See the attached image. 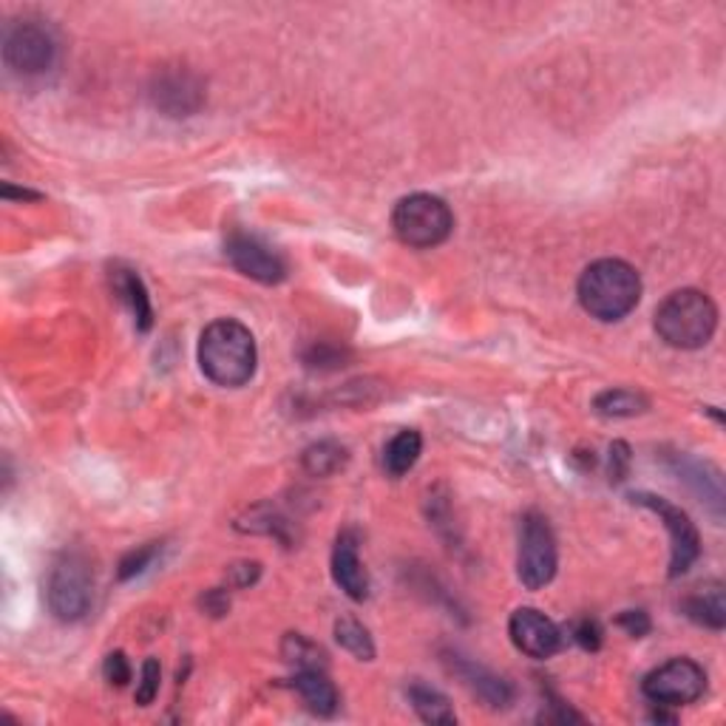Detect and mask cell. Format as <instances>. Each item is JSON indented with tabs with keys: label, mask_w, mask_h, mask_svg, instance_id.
<instances>
[{
	"label": "cell",
	"mask_w": 726,
	"mask_h": 726,
	"mask_svg": "<svg viewBox=\"0 0 726 726\" xmlns=\"http://www.w3.org/2000/svg\"><path fill=\"white\" fill-rule=\"evenodd\" d=\"M259 364L253 332L233 318H219L208 324L199 338V367L205 378L225 389H239L250 384Z\"/></svg>",
	"instance_id": "obj_1"
},
{
	"label": "cell",
	"mask_w": 726,
	"mask_h": 726,
	"mask_svg": "<svg viewBox=\"0 0 726 726\" xmlns=\"http://www.w3.org/2000/svg\"><path fill=\"white\" fill-rule=\"evenodd\" d=\"M579 304L596 321H621L636 310L642 298V278L636 267L621 259H599L581 272L579 278Z\"/></svg>",
	"instance_id": "obj_2"
},
{
	"label": "cell",
	"mask_w": 726,
	"mask_h": 726,
	"mask_svg": "<svg viewBox=\"0 0 726 726\" xmlns=\"http://www.w3.org/2000/svg\"><path fill=\"white\" fill-rule=\"evenodd\" d=\"M653 324L667 347L702 349L718 329V307L702 290H676L658 304Z\"/></svg>",
	"instance_id": "obj_3"
},
{
	"label": "cell",
	"mask_w": 726,
	"mask_h": 726,
	"mask_svg": "<svg viewBox=\"0 0 726 726\" xmlns=\"http://www.w3.org/2000/svg\"><path fill=\"white\" fill-rule=\"evenodd\" d=\"M46 601L54 619L80 621L95 601V574L89 559L77 550H66L54 559L46 579Z\"/></svg>",
	"instance_id": "obj_4"
},
{
	"label": "cell",
	"mask_w": 726,
	"mask_h": 726,
	"mask_svg": "<svg viewBox=\"0 0 726 726\" xmlns=\"http://www.w3.org/2000/svg\"><path fill=\"white\" fill-rule=\"evenodd\" d=\"M392 230L406 247L431 250L442 245L455 230V216L449 205L431 193H411L404 197L392 210Z\"/></svg>",
	"instance_id": "obj_5"
},
{
	"label": "cell",
	"mask_w": 726,
	"mask_h": 726,
	"mask_svg": "<svg viewBox=\"0 0 726 726\" xmlns=\"http://www.w3.org/2000/svg\"><path fill=\"white\" fill-rule=\"evenodd\" d=\"M559 568L556 537L545 514L528 511L519 525V556L517 576L528 590H539L550 585Z\"/></svg>",
	"instance_id": "obj_6"
},
{
	"label": "cell",
	"mask_w": 726,
	"mask_h": 726,
	"mask_svg": "<svg viewBox=\"0 0 726 726\" xmlns=\"http://www.w3.org/2000/svg\"><path fill=\"white\" fill-rule=\"evenodd\" d=\"M633 506H642L647 511L656 514L658 519L664 523L669 534V576L676 579V576L687 574L695 563H698V556H702V534L695 528L693 519L687 517V511H682L678 506H673L669 499L656 497L650 491H636L630 494Z\"/></svg>",
	"instance_id": "obj_7"
},
{
	"label": "cell",
	"mask_w": 726,
	"mask_h": 726,
	"mask_svg": "<svg viewBox=\"0 0 726 726\" xmlns=\"http://www.w3.org/2000/svg\"><path fill=\"white\" fill-rule=\"evenodd\" d=\"M707 689V673L693 658H669L667 664L647 673L642 682V693L647 702L662 704V707H687L695 704Z\"/></svg>",
	"instance_id": "obj_8"
},
{
	"label": "cell",
	"mask_w": 726,
	"mask_h": 726,
	"mask_svg": "<svg viewBox=\"0 0 726 726\" xmlns=\"http://www.w3.org/2000/svg\"><path fill=\"white\" fill-rule=\"evenodd\" d=\"M3 60L20 77H40L54 69L58 60V40L46 26L34 20H23L7 29L3 38Z\"/></svg>",
	"instance_id": "obj_9"
},
{
	"label": "cell",
	"mask_w": 726,
	"mask_h": 726,
	"mask_svg": "<svg viewBox=\"0 0 726 726\" xmlns=\"http://www.w3.org/2000/svg\"><path fill=\"white\" fill-rule=\"evenodd\" d=\"M148 97L165 117L182 120L199 115L205 106V82L188 69H162L153 74Z\"/></svg>",
	"instance_id": "obj_10"
},
{
	"label": "cell",
	"mask_w": 726,
	"mask_h": 726,
	"mask_svg": "<svg viewBox=\"0 0 726 726\" xmlns=\"http://www.w3.org/2000/svg\"><path fill=\"white\" fill-rule=\"evenodd\" d=\"M230 265L241 272V276L253 278L259 285H281L287 278L285 259L270 250L265 241H259L256 236L233 233L225 245Z\"/></svg>",
	"instance_id": "obj_11"
},
{
	"label": "cell",
	"mask_w": 726,
	"mask_h": 726,
	"mask_svg": "<svg viewBox=\"0 0 726 726\" xmlns=\"http://www.w3.org/2000/svg\"><path fill=\"white\" fill-rule=\"evenodd\" d=\"M508 636L514 647L530 658H550L563 650V630L537 607H519L511 613Z\"/></svg>",
	"instance_id": "obj_12"
},
{
	"label": "cell",
	"mask_w": 726,
	"mask_h": 726,
	"mask_svg": "<svg viewBox=\"0 0 726 726\" xmlns=\"http://www.w3.org/2000/svg\"><path fill=\"white\" fill-rule=\"evenodd\" d=\"M446 664H449V669L455 673L457 678H460L463 684H466L468 689H471L477 698H480L486 707L491 709H506L511 707L514 702V684L506 682L503 676H497V673H491L488 667H483V664L471 662V658L460 656V653H449L446 656Z\"/></svg>",
	"instance_id": "obj_13"
},
{
	"label": "cell",
	"mask_w": 726,
	"mask_h": 726,
	"mask_svg": "<svg viewBox=\"0 0 726 726\" xmlns=\"http://www.w3.org/2000/svg\"><path fill=\"white\" fill-rule=\"evenodd\" d=\"M673 471L678 474V480L687 483L689 491L695 497L702 499L704 506L713 511L715 519H724V503H726V491H724V477H720L718 468L707 460H698L693 455H673L669 460Z\"/></svg>",
	"instance_id": "obj_14"
},
{
	"label": "cell",
	"mask_w": 726,
	"mask_h": 726,
	"mask_svg": "<svg viewBox=\"0 0 726 726\" xmlns=\"http://www.w3.org/2000/svg\"><path fill=\"white\" fill-rule=\"evenodd\" d=\"M332 579L352 601H364L369 596V574L360 563L358 534L341 530L332 548Z\"/></svg>",
	"instance_id": "obj_15"
},
{
	"label": "cell",
	"mask_w": 726,
	"mask_h": 726,
	"mask_svg": "<svg viewBox=\"0 0 726 726\" xmlns=\"http://www.w3.org/2000/svg\"><path fill=\"white\" fill-rule=\"evenodd\" d=\"M111 287H115L120 301L126 304L128 312L133 316V324H137L139 332H148V329L153 327V307L146 281L133 270H128V267H115V272H111Z\"/></svg>",
	"instance_id": "obj_16"
},
{
	"label": "cell",
	"mask_w": 726,
	"mask_h": 726,
	"mask_svg": "<svg viewBox=\"0 0 726 726\" xmlns=\"http://www.w3.org/2000/svg\"><path fill=\"white\" fill-rule=\"evenodd\" d=\"M682 610L687 619L695 625L709 627V630H724L726 625V599L724 585L720 581H709L704 588H695L687 599L682 601Z\"/></svg>",
	"instance_id": "obj_17"
},
{
	"label": "cell",
	"mask_w": 726,
	"mask_h": 726,
	"mask_svg": "<svg viewBox=\"0 0 726 726\" xmlns=\"http://www.w3.org/2000/svg\"><path fill=\"white\" fill-rule=\"evenodd\" d=\"M292 687L298 689L301 702L316 715H324V718L335 715V709L341 704L338 689H335V684L329 682L324 669H298L296 678H292Z\"/></svg>",
	"instance_id": "obj_18"
},
{
	"label": "cell",
	"mask_w": 726,
	"mask_h": 726,
	"mask_svg": "<svg viewBox=\"0 0 726 726\" xmlns=\"http://www.w3.org/2000/svg\"><path fill=\"white\" fill-rule=\"evenodd\" d=\"M420 451H424V437L415 429H404L386 442L384 449V468L389 477H404L415 468V463L420 460Z\"/></svg>",
	"instance_id": "obj_19"
},
{
	"label": "cell",
	"mask_w": 726,
	"mask_h": 726,
	"mask_svg": "<svg viewBox=\"0 0 726 726\" xmlns=\"http://www.w3.org/2000/svg\"><path fill=\"white\" fill-rule=\"evenodd\" d=\"M409 702H411V709H415V713L420 715V720H426V724H435V726L457 724V715L455 709H451L449 698H446L440 689L429 687V684H420V682L411 684Z\"/></svg>",
	"instance_id": "obj_20"
},
{
	"label": "cell",
	"mask_w": 726,
	"mask_h": 726,
	"mask_svg": "<svg viewBox=\"0 0 726 726\" xmlns=\"http://www.w3.org/2000/svg\"><path fill=\"white\" fill-rule=\"evenodd\" d=\"M347 463H349L347 446H341V442L335 440L312 442V446H307L301 455V466L310 477H332V474L341 471Z\"/></svg>",
	"instance_id": "obj_21"
},
{
	"label": "cell",
	"mask_w": 726,
	"mask_h": 726,
	"mask_svg": "<svg viewBox=\"0 0 726 726\" xmlns=\"http://www.w3.org/2000/svg\"><path fill=\"white\" fill-rule=\"evenodd\" d=\"M594 409L601 417H636L650 409V400L636 389H607L596 395Z\"/></svg>",
	"instance_id": "obj_22"
},
{
	"label": "cell",
	"mask_w": 726,
	"mask_h": 726,
	"mask_svg": "<svg viewBox=\"0 0 726 726\" xmlns=\"http://www.w3.org/2000/svg\"><path fill=\"white\" fill-rule=\"evenodd\" d=\"M335 642L344 647L347 653H352L358 662H372L375 658V642L369 636V630L360 625L352 616H341L335 621Z\"/></svg>",
	"instance_id": "obj_23"
},
{
	"label": "cell",
	"mask_w": 726,
	"mask_h": 726,
	"mask_svg": "<svg viewBox=\"0 0 726 726\" xmlns=\"http://www.w3.org/2000/svg\"><path fill=\"white\" fill-rule=\"evenodd\" d=\"M236 528L250 530V534H267V537H276L278 543H290V523L270 506H256L253 511H247V517L239 519Z\"/></svg>",
	"instance_id": "obj_24"
},
{
	"label": "cell",
	"mask_w": 726,
	"mask_h": 726,
	"mask_svg": "<svg viewBox=\"0 0 726 726\" xmlns=\"http://www.w3.org/2000/svg\"><path fill=\"white\" fill-rule=\"evenodd\" d=\"M281 656L287 664L296 669H324L327 667V656L318 645H312L310 638L298 636V633H287L281 642Z\"/></svg>",
	"instance_id": "obj_25"
},
{
	"label": "cell",
	"mask_w": 726,
	"mask_h": 726,
	"mask_svg": "<svg viewBox=\"0 0 726 726\" xmlns=\"http://www.w3.org/2000/svg\"><path fill=\"white\" fill-rule=\"evenodd\" d=\"M349 349L338 347L329 341H316L301 352V364L312 372H335V369L347 367Z\"/></svg>",
	"instance_id": "obj_26"
},
{
	"label": "cell",
	"mask_w": 726,
	"mask_h": 726,
	"mask_svg": "<svg viewBox=\"0 0 726 726\" xmlns=\"http://www.w3.org/2000/svg\"><path fill=\"white\" fill-rule=\"evenodd\" d=\"M159 548H162L159 543H148V545H139V548L128 550V554L122 556L120 568H117V579L128 581V579H133V576L146 574V570L153 565V559H157Z\"/></svg>",
	"instance_id": "obj_27"
},
{
	"label": "cell",
	"mask_w": 726,
	"mask_h": 726,
	"mask_svg": "<svg viewBox=\"0 0 726 726\" xmlns=\"http://www.w3.org/2000/svg\"><path fill=\"white\" fill-rule=\"evenodd\" d=\"M159 682H162V667H159L157 658H146V664H142V673H139V684H137L139 707H148V704H153V698L159 695Z\"/></svg>",
	"instance_id": "obj_28"
},
{
	"label": "cell",
	"mask_w": 726,
	"mask_h": 726,
	"mask_svg": "<svg viewBox=\"0 0 726 726\" xmlns=\"http://www.w3.org/2000/svg\"><path fill=\"white\" fill-rule=\"evenodd\" d=\"M570 638H574L581 650L596 653L601 647V642H605V633H601L599 621L585 616V619H576L574 625H570Z\"/></svg>",
	"instance_id": "obj_29"
},
{
	"label": "cell",
	"mask_w": 726,
	"mask_h": 726,
	"mask_svg": "<svg viewBox=\"0 0 726 726\" xmlns=\"http://www.w3.org/2000/svg\"><path fill=\"white\" fill-rule=\"evenodd\" d=\"M102 676L111 687H126L131 682V664H128L126 653H108L106 664H102Z\"/></svg>",
	"instance_id": "obj_30"
},
{
	"label": "cell",
	"mask_w": 726,
	"mask_h": 726,
	"mask_svg": "<svg viewBox=\"0 0 726 726\" xmlns=\"http://www.w3.org/2000/svg\"><path fill=\"white\" fill-rule=\"evenodd\" d=\"M616 625H619L621 630H627V636L633 638H645L647 633L653 630V621L645 610H625L619 619H616Z\"/></svg>",
	"instance_id": "obj_31"
},
{
	"label": "cell",
	"mask_w": 726,
	"mask_h": 726,
	"mask_svg": "<svg viewBox=\"0 0 726 726\" xmlns=\"http://www.w3.org/2000/svg\"><path fill=\"white\" fill-rule=\"evenodd\" d=\"M261 576L259 563H236L228 568V588H250Z\"/></svg>",
	"instance_id": "obj_32"
},
{
	"label": "cell",
	"mask_w": 726,
	"mask_h": 726,
	"mask_svg": "<svg viewBox=\"0 0 726 726\" xmlns=\"http://www.w3.org/2000/svg\"><path fill=\"white\" fill-rule=\"evenodd\" d=\"M630 468V446L627 442H613L610 446V480L621 483Z\"/></svg>",
	"instance_id": "obj_33"
},
{
	"label": "cell",
	"mask_w": 726,
	"mask_h": 726,
	"mask_svg": "<svg viewBox=\"0 0 726 726\" xmlns=\"http://www.w3.org/2000/svg\"><path fill=\"white\" fill-rule=\"evenodd\" d=\"M202 607H205V613H210V616H225V613H228V607H230V599L221 588L219 590H208V594L202 596Z\"/></svg>",
	"instance_id": "obj_34"
},
{
	"label": "cell",
	"mask_w": 726,
	"mask_h": 726,
	"mask_svg": "<svg viewBox=\"0 0 726 726\" xmlns=\"http://www.w3.org/2000/svg\"><path fill=\"white\" fill-rule=\"evenodd\" d=\"M3 197H7V199H32V202H34V199H40V193H34V190H14L12 188V185H3Z\"/></svg>",
	"instance_id": "obj_35"
}]
</instances>
